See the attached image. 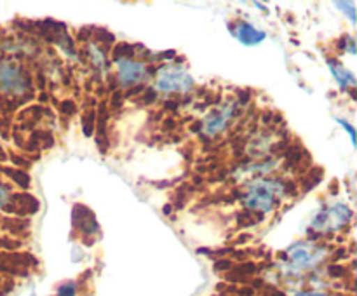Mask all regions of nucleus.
Here are the masks:
<instances>
[{
	"label": "nucleus",
	"instance_id": "1",
	"mask_svg": "<svg viewBox=\"0 0 357 296\" xmlns=\"http://www.w3.org/2000/svg\"><path fill=\"white\" fill-rule=\"evenodd\" d=\"M284 194V187L279 181L272 180H260L248 190V195L244 197V205L257 211L268 212L274 209L278 197Z\"/></svg>",
	"mask_w": 357,
	"mask_h": 296
},
{
	"label": "nucleus",
	"instance_id": "2",
	"mask_svg": "<svg viewBox=\"0 0 357 296\" xmlns=\"http://www.w3.org/2000/svg\"><path fill=\"white\" fill-rule=\"evenodd\" d=\"M286 253H288L293 267L298 268V270H307V268L316 267V265L324 258V253H326V251H324L323 247L316 246V244L298 242L295 244V246L289 247Z\"/></svg>",
	"mask_w": 357,
	"mask_h": 296
},
{
	"label": "nucleus",
	"instance_id": "3",
	"mask_svg": "<svg viewBox=\"0 0 357 296\" xmlns=\"http://www.w3.org/2000/svg\"><path fill=\"white\" fill-rule=\"evenodd\" d=\"M30 80L14 63H0V91L3 94H23Z\"/></svg>",
	"mask_w": 357,
	"mask_h": 296
},
{
	"label": "nucleus",
	"instance_id": "4",
	"mask_svg": "<svg viewBox=\"0 0 357 296\" xmlns=\"http://www.w3.org/2000/svg\"><path fill=\"white\" fill-rule=\"evenodd\" d=\"M194 84L190 73L185 72L180 66H167V68L160 70L159 75H157V89L167 91V93H173V91H188Z\"/></svg>",
	"mask_w": 357,
	"mask_h": 296
},
{
	"label": "nucleus",
	"instance_id": "5",
	"mask_svg": "<svg viewBox=\"0 0 357 296\" xmlns=\"http://www.w3.org/2000/svg\"><path fill=\"white\" fill-rule=\"evenodd\" d=\"M352 212L347 205L337 204L333 208L326 209L324 212H321L316 219H314L312 226L317 230H335L344 226L345 223L351 219Z\"/></svg>",
	"mask_w": 357,
	"mask_h": 296
},
{
	"label": "nucleus",
	"instance_id": "6",
	"mask_svg": "<svg viewBox=\"0 0 357 296\" xmlns=\"http://www.w3.org/2000/svg\"><path fill=\"white\" fill-rule=\"evenodd\" d=\"M119 77L124 86H131V84L142 82L146 77V68L143 63L131 61V59H119Z\"/></svg>",
	"mask_w": 357,
	"mask_h": 296
},
{
	"label": "nucleus",
	"instance_id": "7",
	"mask_svg": "<svg viewBox=\"0 0 357 296\" xmlns=\"http://www.w3.org/2000/svg\"><path fill=\"white\" fill-rule=\"evenodd\" d=\"M236 108H237L236 103H232L223 107L222 110L213 111V114H209L208 117H206V120L202 122V127L206 129V132H208L209 136H215L216 132L223 131V127L227 125L229 118L232 117L234 111H236Z\"/></svg>",
	"mask_w": 357,
	"mask_h": 296
},
{
	"label": "nucleus",
	"instance_id": "8",
	"mask_svg": "<svg viewBox=\"0 0 357 296\" xmlns=\"http://www.w3.org/2000/svg\"><path fill=\"white\" fill-rule=\"evenodd\" d=\"M230 30H232L234 37H236L239 42H243L244 45H257L265 40V31L257 30L253 24L244 23V21L237 23L236 26L230 28Z\"/></svg>",
	"mask_w": 357,
	"mask_h": 296
},
{
	"label": "nucleus",
	"instance_id": "9",
	"mask_svg": "<svg viewBox=\"0 0 357 296\" xmlns=\"http://www.w3.org/2000/svg\"><path fill=\"white\" fill-rule=\"evenodd\" d=\"M328 66H330L333 77L338 80V84H340L344 89H347V87H354L357 84L354 73L349 72L347 68H344V65L337 63L335 59H328Z\"/></svg>",
	"mask_w": 357,
	"mask_h": 296
},
{
	"label": "nucleus",
	"instance_id": "10",
	"mask_svg": "<svg viewBox=\"0 0 357 296\" xmlns=\"http://www.w3.org/2000/svg\"><path fill=\"white\" fill-rule=\"evenodd\" d=\"M89 52H91V58H93V61L96 63L98 68H103V66H105V56H103V52H101L100 49L93 47V45H91Z\"/></svg>",
	"mask_w": 357,
	"mask_h": 296
},
{
	"label": "nucleus",
	"instance_id": "11",
	"mask_svg": "<svg viewBox=\"0 0 357 296\" xmlns=\"http://www.w3.org/2000/svg\"><path fill=\"white\" fill-rule=\"evenodd\" d=\"M75 293L77 289L73 282H66V284H63L61 288L58 289V296H75Z\"/></svg>",
	"mask_w": 357,
	"mask_h": 296
},
{
	"label": "nucleus",
	"instance_id": "12",
	"mask_svg": "<svg viewBox=\"0 0 357 296\" xmlns=\"http://www.w3.org/2000/svg\"><path fill=\"white\" fill-rule=\"evenodd\" d=\"M338 7H342V10H345V13L351 16V21L352 23H356V13H354V3L352 2H337Z\"/></svg>",
	"mask_w": 357,
	"mask_h": 296
},
{
	"label": "nucleus",
	"instance_id": "13",
	"mask_svg": "<svg viewBox=\"0 0 357 296\" xmlns=\"http://www.w3.org/2000/svg\"><path fill=\"white\" fill-rule=\"evenodd\" d=\"M337 120H338V124H340V125H344V127L347 129L349 136H351V141H352V143H356V129L352 127V125L349 124L347 120H342V118H337Z\"/></svg>",
	"mask_w": 357,
	"mask_h": 296
},
{
	"label": "nucleus",
	"instance_id": "14",
	"mask_svg": "<svg viewBox=\"0 0 357 296\" xmlns=\"http://www.w3.org/2000/svg\"><path fill=\"white\" fill-rule=\"evenodd\" d=\"M9 202V194H7L6 188L0 185V205H6Z\"/></svg>",
	"mask_w": 357,
	"mask_h": 296
},
{
	"label": "nucleus",
	"instance_id": "15",
	"mask_svg": "<svg viewBox=\"0 0 357 296\" xmlns=\"http://www.w3.org/2000/svg\"><path fill=\"white\" fill-rule=\"evenodd\" d=\"M63 111H66V114H73V111H75V108H73V103H70V101L63 103Z\"/></svg>",
	"mask_w": 357,
	"mask_h": 296
},
{
	"label": "nucleus",
	"instance_id": "16",
	"mask_svg": "<svg viewBox=\"0 0 357 296\" xmlns=\"http://www.w3.org/2000/svg\"><path fill=\"white\" fill-rule=\"evenodd\" d=\"M295 296H328V295H321V293H307V291H303V293H296Z\"/></svg>",
	"mask_w": 357,
	"mask_h": 296
}]
</instances>
